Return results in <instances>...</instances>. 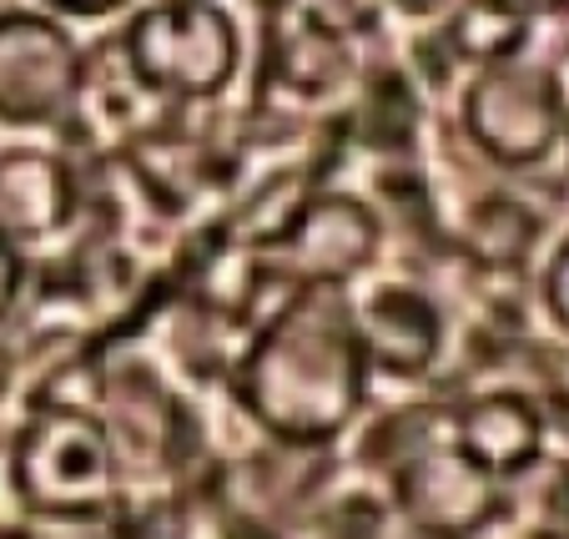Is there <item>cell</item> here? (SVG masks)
<instances>
[{
	"label": "cell",
	"mask_w": 569,
	"mask_h": 539,
	"mask_svg": "<svg viewBox=\"0 0 569 539\" xmlns=\"http://www.w3.org/2000/svg\"><path fill=\"white\" fill-rule=\"evenodd\" d=\"M368 353L343 288H292L237 363V403L268 439L322 449L368 403Z\"/></svg>",
	"instance_id": "6da1fadb"
},
{
	"label": "cell",
	"mask_w": 569,
	"mask_h": 539,
	"mask_svg": "<svg viewBox=\"0 0 569 539\" xmlns=\"http://www.w3.org/2000/svg\"><path fill=\"white\" fill-rule=\"evenodd\" d=\"M11 485L36 519L101 525L121 495L107 419L81 403H41L11 443Z\"/></svg>",
	"instance_id": "7a4b0ae2"
},
{
	"label": "cell",
	"mask_w": 569,
	"mask_h": 539,
	"mask_svg": "<svg viewBox=\"0 0 569 539\" xmlns=\"http://www.w3.org/2000/svg\"><path fill=\"white\" fill-rule=\"evenodd\" d=\"M242 66L237 21L217 0H151L121 31V71L161 101H212Z\"/></svg>",
	"instance_id": "3957f363"
},
{
	"label": "cell",
	"mask_w": 569,
	"mask_h": 539,
	"mask_svg": "<svg viewBox=\"0 0 569 539\" xmlns=\"http://www.w3.org/2000/svg\"><path fill=\"white\" fill-rule=\"evenodd\" d=\"M565 87L549 66L525 56L499 66H479L463 87L459 121L463 137L505 172H535L565 147Z\"/></svg>",
	"instance_id": "277c9868"
},
{
	"label": "cell",
	"mask_w": 569,
	"mask_h": 539,
	"mask_svg": "<svg viewBox=\"0 0 569 539\" xmlns=\"http://www.w3.org/2000/svg\"><path fill=\"white\" fill-rule=\"evenodd\" d=\"M91 61L46 11H0V127H66L81 111Z\"/></svg>",
	"instance_id": "5b68a950"
},
{
	"label": "cell",
	"mask_w": 569,
	"mask_h": 539,
	"mask_svg": "<svg viewBox=\"0 0 569 539\" xmlns=\"http://www.w3.org/2000/svg\"><path fill=\"white\" fill-rule=\"evenodd\" d=\"M383 248V222L353 192H318L272 238V262L292 288H348L373 268Z\"/></svg>",
	"instance_id": "8992f818"
},
{
	"label": "cell",
	"mask_w": 569,
	"mask_h": 539,
	"mask_svg": "<svg viewBox=\"0 0 569 539\" xmlns=\"http://www.w3.org/2000/svg\"><path fill=\"white\" fill-rule=\"evenodd\" d=\"M398 515L409 519L423 539H469L479 535L499 509V479L483 475L453 433L419 443L393 465Z\"/></svg>",
	"instance_id": "52a82bcc"
},
{
	"label": "cell",
	"mask_w": 569,
	"mask_h": 539,
	"mask_svg": "<svg viewBox=\"0 0 569 539\" xmlns=\"http://www.w3.org/2000/svg\"><path fill=\"white\" fill-rule=\"evenodd\" d=\"M353 323L363 338L368 368L383 378H423L443 358V313L429 292L409 282H378L353 302Z\"/></svg>",
	"instance_id": "ba28073f"
},
{
	"label": "cell",
	"mask_w": 569,
	"mask_h": 539,
	"mask_svg": "<svg viewBox=\"0 0 569 539\" xmlns=\"http://www.w3.org/2000/svg\"><path fill=\"white\" fill-rule=\"evenodd\" d=\"M453 443L483 475H495L505 485V479H519L539 465V453H545V413L519 389H489L453 413Z\"/></svg>",
	"instance_id": "9c48e42d"
},
{
	"label": "cell",
	"mask_w": 569,
	"mask_h": 539,
	"mask_svg": "<svg viewBox=\"0 0 569 539\" xmlns=\"http://www.w3.org/2000/svg\"><path fill=\"white\" fill-rule=\"evenodd\" d=\"M76 217V182L61 157L36 147L0 151V232L16 242L56 238Z\"/></svg>",
	"instance_id": "30bf717a"
},
{
	"label": "cell",
	"mask_w": 569,
	"mask_h": 539,
	"mask_svg": "<svg viewBox=\"0 0 569 539\" xmlns=\"http://www.w3.org/2000/svg\"><path fill=\"white\" fill-rule=\"evenodd\" d=\"M529 26H535L529 16L509 11L499 0H463L459 11L443 21V46L479 71V66H499L525 56Z\"/></svg>",
	"instance_id": "8fae6325"
},
{
	"label": "cell",
	"mask_w": 569,
	"mask_h": 539,
	"mask_svg": "<svg viewBox=\"0 0 569 539\" xmlns=\"http://www.w3.org/2000/svg\"><path fill=\"white\" fill-rule=\"evenodd\" d=\"M343 71H348V41L312 31L302 21H292V31H282V81H292L298 91H328Z\"/></svg>",
	"instance_id": "7c38bea8"
},
{
	"label": "cell",
	"mask_w": 569,
	"mask_h": 539,
	"mask_svg": "<svg viewBox=\"0 0 569 539\" xmlns=\"http://www.w3.org/2000/svg\"><path fill=\"white\" fill-rule=\"evenodd\" d=\"M535 238H539L535 212H529L525 202H515V197H495V202H483L479 217H473V242H479L483 262L515 268V262L529 258Z\"/></svg>",
	"instance_id": "4fadbf2b"
},
{
	"label": "cell",
	"mask_w": 569,
	"mask_h": 539,
	"mask_svg": "<svg viewBox=\"0 0 569 539\" xmlns=\"http://www.w3.org/2000/svg\"><path fill=\"white\" fill-rule=\"evenodd\" d=\"M383 0H288V16L312 31H328L338 41H358V36H373L383 21Z\"/></svg>",
	"instance_id": "5bb4252c"
},
{
	"label": "cell",
	"mask_w": 569,
	"mask_h": 539,
	"mask_svg": "<svg viewBox=\"0 0 569 539\" xmlns=\"http://www.w3.org/2000/svg\"><path fill=\"white\" fill-rule=\"evenodd\" d=\"M539 292H545L549 318H555V323L569 333V238L559 242L555 258H549V268H545V282H539Z\"/></svg>",
	"instance_id": "9a60e30c"
},
{
	"label": "cell",
	"mask_w": 569,
	"mask_h": 539,
	"mask_svg": "<svg viewBox=\"0 0 569 539\" xmlns=\"http://www.w3.org/2000/svg\"><path fill=\"white\" fill-rule=\"evenodd\" d=\"M21 288H26V258H21V242L0 232V323L21 302Z\"/></svg>",
	"instance_id": "2e32d148"
},
{
	"label": "cell",
	"mask_w": 569,
	"mask_h": 539,
	"mask_svg": "<svg viewBox=\"0 0 569 539\" xmlns=\"http://www.w3.org/2000/svg\"><path fill=\"white\" fill-rule=\"evenodd\" d=\"M383 6L398 16H409V21H449L463 0H383Z\"/></svg>",
	"instance_id": "e0dca14e"
},
{
	"label": "cell",
	"mask_w": 569,
	"mask_h": 539,
	"mask_svg": "<svg viewBox=\"0 0 569 539\" xmlns=\"http://www.w3.org/2000/svg\"><path fill=\"white\" fill-rule=\"evenodd\" d=\"M41 6H51L56 16H87V21H101V16H117L121 6H131V0H41Z\"/></svg>",
	"instance_id": "ac0fdd59"
},
{
	"label": "cell",
	"mask_w": 569,
	"mask_h": 539,
	"mask_svg": "<svg viewBox=\"0 0 569 539\" xmlns=\"http://www.w3.org/2000/svg\"><path fill=\"white\" fill-rule=\"evenodd\" d=\"M499 6H509V11L529 16V21H545V16L569 11V0H499Z\"/></svg>",
	"instance_id": "d6986e66"
},
{
	"label": "cell",
	"mask_w": 569,
	"mask_h": 539,
	"mask_svg": "<svg viewBox=\"0 0 569 539\" xmlns=\"http://www.w3.org/2000/svg\"><path fill=\"white\" fill-rule=\"evenodd\" d=\"M565 147H569V107H565Z\"/></svg>",
	"instance_id": "ffe728a7"
}]
</instances>
